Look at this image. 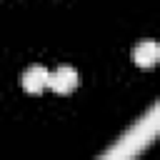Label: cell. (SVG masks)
<instances>
[{"label": "cell", "instance_id": "cell-1", "mask_svg": "<svg viewBox=\"0 0 160 160\" xmlns=\"http://www.w3.org/2000/svg\"><path fill=\"white\" fill-rule=\"evenodd\" d=\"M78 82H80L78 70L70 68V65H60V68H55L52 72H48V88H50L52 92H58V95L72 92V90L78 88Z\"/></svg>", "mask_w": 160, "mask_h": 160}, {"label": "cell", "instance_id": "cell-2", "mask_svg": "<svg viewBox=\"0 0 160 160\" xmlns=\"http://www.w3.org/2000/svg\"><path fill=\"white\" fill-rule=\"evenodd\" d=\"M48 68L45 65H30L25 72H22V88H25V92H30V95H38V92H42L45 88H48Z\"/></svg>", "mask_w": 160, "mask_h": 160}, {"label": "cell", "instance_id": "cell-3", "mask_svg": "<svg viewBox=\"0 0 160 160\" xmlns=\"http://www.w3.org/2000/svg\"><path fill=\"white\" fill-rule=\"evenodd\" d=\"M160 58V45L155 40H140L132 48V60L138 68H152Z\"/></svg>", "mask_w": 160, "mask_h": 160}]
</instances>
